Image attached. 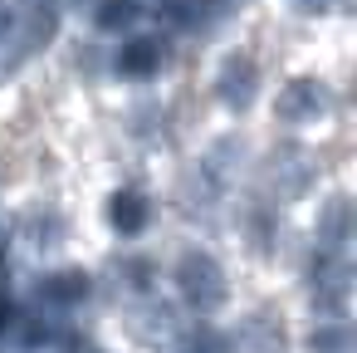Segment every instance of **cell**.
<instances>
[{"label": "cell", "mask_w": 357, "mask_h": 353, "mask_svg": "<svg viewBox=\"0 0 357 353\" xmlns=\"http://www.w3.org/2000/svg\"><path fill=\"white\" fill-rule=\"evenodd\" d=\"M176 289L186 294V304H191L196 314H215V309L225 304V270H220V260L206 255V250L181 255V265H176Z\"/></svg>", "instance_id": "6da1fadb"}, {"label": "cell", "mask_w": 357, "mask_h": 353, "mask_svg": "<svg viewBox=\"0 0 357 353\" xmlns=\"http://www.w3.org/2000/svg\"><path fill=\"white\" fill-rule=\"evenodd\" d=\"M313 172H318L313 152H308V147H298V143H284V147H274V152H269V162H264V187H269V196L294 201V196H303V192H308Z\"/></svg>", "instance_id": "7a4b0ae2"}, {"label": "cell", "mask_w": 357, "mask_h": 353, "mask_svg": "<svg viewBox=\"0 0 357 353\" xmlns=\"http://www.w3.org/2000/svg\"><path fill=\"white\" fill-rule=\"evenodd\" d=\"M347 260L342 250H318L313 260V309L323 319H347Z\"/></svg>", "instance_id": "3957f363"}, {"label": "cell", "mask_w": 357, "mask_h": 353, "mask_svg": "<svg viewBox=\"0 0 357 353\" xmlns=\"http://www.w3.org/2000/svg\"><path fill=\"white\" fill-rule=\"evenodd\" d=\"M328 108V89L318 79H289L274 99V118L279 123H313Z\"/></svg>", "instance_id": "277c9868"}, {"label": "cell", "mask_w": 357, "mask_h": 353, "mask_svg": "<svg viewBox=\"0 0 357 353\" xmlns=\"http://www.w3.org/2000/svg\"><path fill=\"white\" fill-rule=\"evenodd\" d=\"M255 89H259V64H255L250 55H230V59L220 64V74H215V94H220V103L240 113V108L255 103Z\"/></svg>", "instance_id": "5b68a950"}, {"label": "cell", "mask_w": 357, "mask_h": 353, "mask_svg": "<svg viewBox=\"0 0 357 353\" xmlns=\"http://www.w3.org/2000/svg\"><path fill=\"white\" fill-rule=\"evenodd\" d=\"M347 240H352V201L328 196L318 211V250H347Z\"/></svg>", "instance_id": "8992f818"}, {"label": "cell", "mask_w": 357, "mask_h": 353, "mask_svg": "<svg viewBox=\"0 0 357 353\" xmlns=\"http://www.w3.org/2000/svg\"><path fill=\"white\" fill-rule=\"evenodd\" d=\"M128 329H132V338H142V343H167V338H176V314H172L167 304H137V309L128 314Z\"/></svg>", "instance_id": "52a82bcc"}, {"label": "cell", "mask_w": 357, "mask_h": 353, "mask_svg": "<svg viewBox=\"0 0 357 353\" xmlns=\"http://www.w3.org/2000/svg\"><path fill=\"white\" fill-rule=\"evenodd\" d=\"M20 236H25L35 250H54V245L64 240V221H59L54 206H30V211L20 216Z\"/></svg>", "instance_id": "ba28073f"}, {"label": "cell", "mask_w": 357, "mask_h": 353, "mask_svg": "<svg viewBox=\"0 0 357 353\" xmlns=\"http://www.w3.org/2000/svg\"><path fill=\"white\" fill-rule=\"evenodd\" d=\"M215 177L206 172V167H191L186 177H181V187H176V201H181V211L186 216H206L211 206H215Z\"/></svg>", "instance_id": "9c48e42d"}, {"label": "cell", "mask_w": 357, "mask_h": 353, "mask_svg": "<svg viewBox=\"0 0 357 353\" xmlns=\"http://www.w3.org/2000/svg\"><path fill=\"white\" fill-rule=\"evenodd\" d=\"M240 343L250 348V353H284V324H279V314L274 309H259L250 324H245V333H240Z\"/></svg>", "instance_id": "30bf717a"}, {"label": "cell", "mask_w": 357, "mask_h": 353, "mask_svg": "<svg viewBox=\"0 0 357 353\" xmlns=\"http://www.w3.org/2000/svg\"><path fill=\"white\" fill-rule=\"evenodd\" d=\"M162 59H167L162 40H128V45H123V55H118V69H123V74H132V79H147V74H157V69H162Z\"/></svg>", "instance_id": "8fae6325"}, {"label": "cell", "mask_w": 357, "mask_h": 353, "mask_svg": "<svg viewBox=\"0 0 357 353\" xmlns=\"http://www.w3.org/2000/svg\"><path fill=\"white\" fill-rule=\"evenodd\" d=\"M89 289H93V280H89L84 270H59V275H50V280L35 289V299H50V304H79V299H89Z\"/></svg>", "instance_id": "7c38bea8"}, {"label": "cell", "mask_w": 357, "mask_h": 353, "mask_svg": "<svg viewBox=\"0 0 357 353\" xmlns=\"http://www.w3.org/2000/svg\"><path fill=\"white\" fill-rule=\"evenodd\" d=\"M108 221H113V231L137 236V231L147 226V201H142L137 192H113V196H108Z\"/></svg>", "instance_id": "4fadbf2b"}, {"label": "cell", "mask_w": 357, "mask_h": 353, "mask_svg": "<svg viewBox=\"0 0 357 353\" xmlns=\"http://www.w3.org/2000/svg\"><path fill=\"white\" fill-rule=\"evenodd\" d=\"M201 167H206L215 182H230V177H240V167H245V143H240V138H220Z\"/></svg>", "instance_id": "5bb4252c"}, {"label": "cell", "mask_w": 357, "mask_h": 353, "mask_svg": "<svg viewBox=\"0 0 357 353\" xmlns=\"http://www.w3.org/2000/svg\"><path fill=\"white\" fill-rule=\"evenodd\" d=\"M308 353H352V333H347V324H342V319L318 324V329L308 333Z\"/></svg>", "instance_id": "9a60e30c"}, {"label": "cell", "mask_w": 357, "mask_h": 353, "mask_svg": "<svg viewBox=\"0 0 357 353\" xmlns=\"http://www.w3.org/2000/svg\"><path fill=\"white\" fill-rule=\"evenodd\" d=\"M167 113L157 108V103H142L137 113H132V138H142V143H167Z\"/></svg>", "instance_id": "2e32d148"}, {"label": "cell", "mask_w": 357, "mask_h": 353, "mask_svg": "<svg viewBox=\"0 0 357 353\" xmlns=\"http://www.w3.org/2000/svg\"><path fill=\"white\" fill-rule=\"evenodd\" d=\"M176 353H230V338L201 324V329H186V333L176 338Z\"/></svg>", "instance_id": "e0dca14e"}, {"label": "cell", "mask_w": 357, "mask_h": 353, "mask_svg": "<svg viewBox=\"0 0 357 353\" xmlns=\"http://www.w3.org/2000/svg\"><path fill=\"white\" fill-rule=\"evenodd\" d=\"M142 10H137V0H98V10H93V20L103 25V30H123V25H132Z\"/></svg>", "instance_id": "ac0fdd59"}, {"label": "cell", "mask_w": 357, "mask_h": 353, "mask_svg": "<svg viewBox=\"0 0 357 353\" xmlns=\"http://www.w3.org/2000/svg\"><path fill=\"white\" fill-rule=\"evenodd\" d=\"M113 275H118V284H128V289H147V284H152V265H147V260H113Z\"/></svg>", "instance_id": "d6986e66"}, {"label": "cell", "mask_w": 357, "mask_h": 353, "mask_svg": "<svg viewBox=\"0 0 357 353\" xmlns=\"http://www.w3.org/2000/svg\"><path fill=\"white\" fill-rule=\"evenodd\" d=\"M10 329V304H6V294H0V333Z\"/></svg>", "instance_id": "ffe728a7"}, {"label": "cell", "mask_w": 357, "mask_h": 353, "mask_svg": "<svg viewBox=\"0 0 357 353\" xmlns=\"http://www.w3.org/2000/svg\"><path fill=\"white\" fill-rule=\"evenodd\" d=\"M0 255H6V236H0Z\"/></svg>", "instance_id": "44dd1931"}, {"label": "cell", "mask_w": 357, "mask_h": 353, "mask_svg": "<svg viewBox=\"0 0 357 353\" xmlns=\"http://www.w3.org/2000/svg\"><path fill=\"white\" fill-rule=\"evenodd\" d=\"M162 6H167V0H162Z\"/></svg>", "instance_id": "7402d4cb"}]
</instances>
